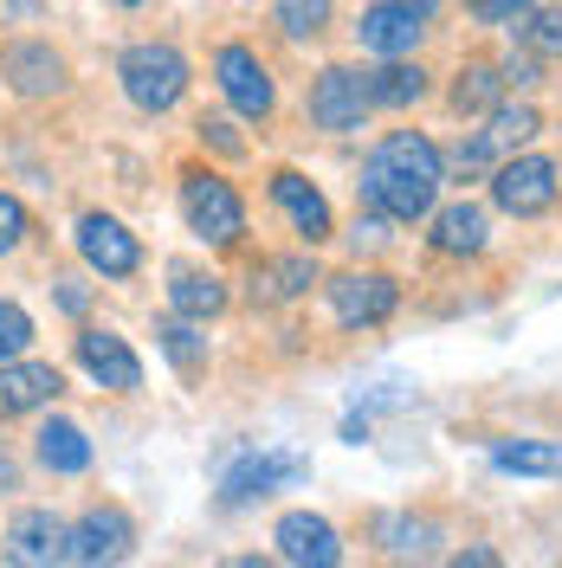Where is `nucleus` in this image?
<instances>
[{"instance_id": "37", "label": "nucleus", "mask_w": 562, "mask_h": 568, "mask_svg": "<svg viewBox=\"0 0 562 568\" xmlns=\"http://www.w3.org/2000/svg\"><path fill=\"white\" fill-rule=\"evenodd\" d=\"M0 491H13V459H7V446H0Z\"/></svg>"}, {"instance_id": "36", "label": "nucleus", "mask_w": 562, "mask_h": 568, "mask_svg": "<svg viewBox=\"0 0 562 568\" xmlns=\"http://www.w3.org/2000/svg\"><path fill=\"white\" fill-rule=\"evenodd\" d=\"M220 568H279V562H272V556H227Z\"/></svg>"}, {"instance_id": "6", "label": "nucleus", "mask_w": 562, "mask_h": 568, "mask_svg": "<svg viewBox=\"0 0 562 568\" xmlns=\"http://www.w3.org/2000/svg\"><path fill=\"white\" fill-rule=\"evenodd\" d=\"M369 84H362V71L350 65H323L311 78V123L317 130H330V136H355L362 123H369Z\"/></svg>"}, {"instance_id": "38", "label": "nucleus", "mask_w": 562, "mask_h": 568, "mask_svg": "<svg viewBox=\"0 0 562 568\" xmlns=\"http://www.w3.org/2000/svg\"><path fill=\"white\" fill-rule=\"evenodd\" d=\"M123 7H137V0H123Z\"/></svg>"}, {"instance_id": "5", "label": "nucleus", "mask_w": 562, "mask_h": 568, "mask_svg": "<svg viewBox=\"0 0 562 568\" xmlns=\"http://www.w3.org/2000/svg\"><path fill=\"white\" fill-rule=\"evenodd\" d=\"M556 194H562V181H556V162L550 155H511V162H498L492 169V201L504 213H518V220H536V213H550L556 207Z\"/></svg>"}, {"instance_id": "18", "label": "nucleus", "mask_w": 562, "mask_h": 568, "mask_svg": "<svg viewBox=\"0 0 562 568\" xmlns=\"http://www.w3.org/2000/svg\"><path fill=\"white\" fill-rule=\"evenodd\" d=\"M59 368L52 362H0V420L13 414H33L46 400H59Z\"/></svg>"}, {"instance_id": "28", "label": "nucleus", "mask_w": 562, "mask_h": 568, "mask_svg": "<svg viewBox=\"0 0 562 568\" xmlns=\"http://www.w3.org/2000/svg\"><path fill=\"white\" fill-rule=\"evenodd\" d=\"M330 13H337L330 0H279V27L291 39H317L323 27H330Z\"/></svg>"}, {"instance_id": "34", "label": "nucleus", "mask_w": 562, "mask_h": 568, "mask_svg": "<svg viewBox=\"0 0 562 568\" xmlns=\"http://www.w3.org/2000/svg\"><path fill=\"white\" fill-rule=\"evenodd\" d=\"M446 568H504V562H498L492 542H465V549H453V562Z\"/></svg>"}, {"instance_id": "22", "label": "nucleus", "mask_w": 562, "mask_h": 568, "mask_svg": "<svg viewBox=\"0 0 562 568\" xmlns=\"http://www.w3.org/2000/svg\"><path fill=\"white\" fill-rule=\"evenodd\" d=\"M39 465H46V471H84V465H91V439H84V426H71V420H46L39 426Z\"/></svg>"}, {"instance_id": "35", "label": "nucleus", "mask_w": 562, "mask_h": 568, "mask_svg": "<svg viewBox=\"0 0 562 568\" xmlns=\"http://www.w3.org/2000/svg\"><path fill=\"white\" fill-rule=\"evenodd\" d=\"M394 7H408L414 20H433V13H440V0H394Z\"/></svg>"}, {"instance_id": "33", "label": "nucleus", "mask_w": 562, "mask_h": 568, "mask_svg": "<svg viewBox=\"0 0 562 568\" xmlns=\"http://www.w3.org/2000/svg\"><path fill=\"white\" fill-rule=\"evenodd\" d=\"M201 142H213L220 155H247V142L233 136V123H220V116H201Z\"/></svg>"}, {"instance_id": "32", "label": "nucleus", "mask_w": 562, "mask_h": 568, "mask_svg": "<svg viewBox=\"0 0 562 568\" xmlns=\"http://www.w3.org/2000/svg\"><path fill=\"white\" fill-rule=\"evenodd\" d=\"M20 240H27V207L13 194H0V252H13Z\"/></svg>"}, {"instance_id": "27", "label": "nucleus", "mask_w": 562, "mask_h": 568, "mask_svg": "<svg viewBox=\"0 0 562 568\" xmlns=\"http://www.w3.org/2000/svg\"><path fill=\"white\" fill-rule=\"evenodd\" d=\"M433 542H440L433 517H382V549H394V556H421Z\"/></svg>"}, {"instance_id": "30", "label": "nucleus", "mask_w": 562, "mask_h": 568, "mask_svg": "<svg viewBox=\"0 0 562 568\" xmlns=\"http://www.w3.org/2000/svg\"><path fill=\"white\" fill-rule=\"evenodd\" d=\"M27 343H33V317H27L20 304H7V297H0V362H20Z\"/></svg>"}, {"instance_id": "23", "label": "nucleus", "mask_w": 562, "mask_h": 568, "mask_svg": "<svg viewBox=\"0 0 562 568\" xmlns=\"http://www.w3.org/2000/svg\"><path fill=\"white\" fill-rule=\"evenodd\" d=\"M504 104V71L492 59H472V65L453 78V110L459 116H485V110Z\"/></svg>"}, {"instance_id": "26", "label": "nucleus", "mask_w": 562, "mask_h": 568, "mask_svg": "<svg viewBox=\"0 0 562 568\" xmlns=\"http://www.w3.org/2000/svg\"><path fill=\"white\" fill-rule=\"evenodd\" d=\"M518 39L530 59H562V7H530L518 20Z\"/></svg>"}, {"instance_id": "29", "label": "nucleus", "mask_w": 562, "mask_h": 568, "mask_svg": "<svg viewBox=\"0 0 562 568\" xmlns=\"http://www.w3.org/2000/svg\"><path fill=\"white\" fill-rule=\"evenodd\" d=\"M162 349L175 355V368H188V375H194V368L208 362V336H194V323L175 317V323H162Z\"/></svg>"}, {"instance_id": "16", "label": "nucleus", "mask_w": 562, "mask_h": 568, "mask_svg": "<svg viewBox=\"0 0 562 568\" xmlns=\"http://www.w3.org/2000/svg\"><path fill=\"white\" fill-rule=\"evenodd\" d=\"M272 201L291 213V226L304 233V246H323V240L337 233V213L323 201V187H311L298 169H279V175H272Z\"/></svg>"}, {"instance_id": "15", "label": "nucleus", "mask_w": 562, "mask_h": 568, "mask_svg": "<svg viewBox=\"0 0 562 568\" xmlns=\"http://www.w3.org/2000/svg\"><path fill=\"white\" fill-rule=\"evenodd\" d=\"M426 20H414L408 7H394V0H375V7H362V20H355V39H362V52H375V59H408L414 45H421Z\"/></svg>"}, {"instance_id": "20", "label": "nucleus", "mask_w": 562, "mask_h": 568, "mask_svg": "<svg viewBox=\"0 0 562 568\" xmlns=\"http://www.w3.org/2000/svg\"><path fill=\"white\" fill-rule=\"evenodd\" d=\"M362 84H369V104L382 110H408L426 98V71L408 65V59H382L375 71H362Z\"/></svg>"}, {"instance_id": "12", "label": "nucleus", "mask_w": 562, "mask_h": 568, "mask_svg": "<svg viewBox=\"0 0 562 568\" xmlns=\"http://www.w3.org/2000/svg\"><path fill=\"white\" fill-rule=\"evenodd\" d=\"M78 252H84V265L104 272V278H130L142 265L137 233H130L123 220H110V213H84V220H78Z\"/></svg>"}, {"instance_id": "31", "label": "nucleus", "mask_w": 562, "mask_h": 568, "mask_svg": "<svg viewBox=\"0 0 562 568\" xmlns=\"http://www.w3.org/2000/svg\"><path fill=\"white\" fill-rule=\"evenodd\" d=\"M465 7H472V20H485V27H511V33H518V20H524L536 0H465Z\"/></svg>"}, {"instance_id": "2", "label": "nucleus", "mask_w": 562, "mask_h": 568, "mask_svg": "<svg viewBox=\"0 0 562 568\" xmlns=\"http://www.w3.org/2000/svg\"><path fill=\"white\" fill-rule=\"evenodd\" d=\"M117 78H123V98L155 116V110L181 104V91H188V59H181L175 45L142 39V45H130V52L117 59Z\"/></svg>"}, {"instance_id": "7", "label": "nucleus", "mask_w": 562, "mask_h": 568, "mask_svg": "<svg viewBox=\"0 0 562 568\" xmlns=\"http://www.w3.org/2000/svg\"><path fill=\"white\" fill-rule=\"evenodd\" d=\"M130 549H137V524L123 504H91L71 524V562L78 568H117L130 562Z\"/></svg>"}, {"instance_id": "10", "label": "nucleus", "mask_w": 562, "mask_h": 568, "mask_svg": "<svg viewBox=\"0 0 562 568\" xmlns=\"http://www.w3.org/2000/svg\"><path fill=\"white\" fill-rule=\"evenodd\" d=\"M213 78H220L227 104L240 110V116H252V123H265V116H272V104H279V91H272V71H265V59H259L252 45H220Z\"/></svg>"}, {"instance_id": "1", "label": "nucleus", "mask_w": 562, "mask_h": 568, "mask_svg": "<svg viewBox=\"0 0 562 568\" xmlns=\"http://www.w3.org/2000/svg\"><path fill=\"white\" fill-rule=\"evenodd\" d=\"M440 181H446V155L421 136V130H394L369 149V162H362V181H355V194H362V207L382 213V220H426L433 201H440Z\"/></svg>"}, {"instance_id": "17", "label": "nucleus", "mask_w": 562, "mask_h": 568, "mask_svg": "<svg viewBox=\"0 0 562 568\" xmlns=\"http://www.w3.org/2000/svg\"><path fill=\"white\" fill-rule=\"evenodd\" d=\"M0 71H7V84H13L20 98H52V91L66 84V59H59L52 45H39V39H13V45L0 52Z\"/></svg>"}, {"instance_id": "14", "label": "nucleus", "mask_w": 562, "mask_h": 568, "mask_svg": "<svg viewBox=\"0 0 562 568\" xmlns=\"http://www.w3.org/2000/svg\"><path fill=\"white\" fill-rule=\"evenodd\" d=\"M291 478H304V459H291V453H240L233 471L220 478V504H252V497H272L279 485Z\"/></svg>"}, {"instance_id": "24", "label": "nucleus", "mask_w": 562, "mask_h": 568, "mask_svg": "<svg viewBox=\"0 0 562 568\" xmlns=\"http://www.w3.org/2000/svg\"><path fill=\"white\" fill-rule=\"evenodd\" d=\"M169 304H175V317L188 323H208L227 311V284L213 278V272H175V284H169Z\"/></svg>"}, {"instance_id": "13", "label": "nucleus", "mask_w": 562, "mask_h": 568, "mask_svg": "<svg viewBox=\"0 0 562 568\" xmlns=\"http://www.w3.org/2000/svg\"><path fill=\"white\" fill-rule=\"evenodd\" d=\"M78 362H84V375L91 382H104L110 394H130V388H142V362H137V349L117 336V329H78Z\"/></svg>"}, {"instance_id": "19", "label": "nucleus", "mask_w": 562, "mask_h": 568, "mask_svg": "<svg viewBox=\"0 0 562 568\" xmlns=\"http://www.w3.org/2000/svg\"><path fill=\"white\" fill-rule=\"evenodd\" d=\"M485 240H492V213L479 201H453V207L433 213V252L465 258V252H485Z\"/></svg>"}, {"instance_id": "9", "label": "nucleus", "mask_w": 562, "mask_h": 568, "mask_svg": "<svg viewBox=\"0 0 562 568\" xmlns=\"http://www.w3.org/2000/svg\"><path fill=\"white\" fill-rule=\"evenodd\" d=\"M272 542L284 568H343V536L323 510H284Z\"/></svg>"}, {"instance_id": "4", "label": "nucleus", "mask_w": 562, "mask_h": 568, "mask_svg": "<svg viewBox=\"0 0 562 568\" xmlns=\"http://www.w3.org/2000/svg\"><path fill=\"white\" fill-rule=\"evenodd\" d=\"M181 213L208 246H240V233H247V207H240L233 181H220L213 169H181Z\"/></svg>"}, {"instance_id": "21", "label": "nucleus", "mask_w": 562, "mask_h": 568, "mask_svg": "<svg viewBox=\"0 0 562 568\" xmlns=\"http://www.w3.org/2000/svg\"><path fill=\"white\" fill-rule=\"evenodd\" d=\"M311 284H317V258L311 252H291V258H272V265L252 272V297H265V304H291V297H304Z\"/></svg>"}, {"instance_id": "8", "label": "nucleus", "mask_w": 562, "mask_h": 568, "mask_svg": "<svg viewBox=\"0 0 562 568\" xmlns=\"http://www.w3.org/2000/svg\"><path fill=\"white\" fill-rule=\"evenodd\" d=\"M323 291H330V311H337L343 329H375L401 304V284L388 278V272H337Z\"/></svg>"}, {"instance_id": "11", "label": "nucleus", "mask_w": 562, "mask_h": 568, "mask_svg": "<svg viewBox=\"0 0 562 568\" xmlns=\"http://www.w3.org/2000/svg\"><path fill=\"white\" fill-rule=\"evenodd\" d=\"M0 556H7V568H59L71 562V530L52 510H20L13 530L0 536Z\"/></svg>"}, {"instance_id": "3", "label": "nucleus", "mask_w": 562, "mask_h": 568, "mask_svg": "<svg viewBox=\"0 0 562 568\" xmlns=\"http://www.w3.org/2000/svg\"><path fill=\"white\" fill-rule=\"evenodd\" d=\"M536 130H543V116L530 104H498V110H485V130L472 142H459L453 155H446V169L453 175H485V169H498V162H511L518 149H530L536 142Z\"/></svg>"}, {"instance_id": "25", "label": "nucleus", "mask_w": 562, "mask_h": 568, "mask_svg": "<svg viewBox=\"0 0 562 568\" xmlns=\"http://www.w3.org/2000/svg\"><path fill=\"white\" fill-rule=\"evenodd\" d=\"M498 471H518V478H556L562 471V446L556 439H504L492 446Z\"/></svg>"}]
</instances>
